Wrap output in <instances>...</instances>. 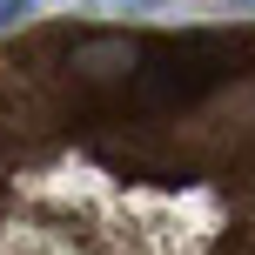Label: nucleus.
I'll return each instance as SVG.
<instances>
[{
	"mask_svg": "<svg viewBox=\"0 0 255 255\" xmlns=\"http://www.w3.org/2000/svg\"><path fill=\"white\" fill-rule=\"evenodd\" d=\"M0 255H255V20L0 34Z\"/></svg>",
	"mask_w": 255,
	"mask_h": 255,
	"instance_id": "f257e3e1",
	"label": "nucleus"
}]
</instances>
